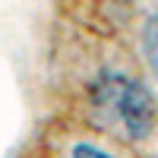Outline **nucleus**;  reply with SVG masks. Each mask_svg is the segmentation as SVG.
<instances>
[{"mask_svg":"<svg viewBox=\"0 0 158 158\" xmlns=\"http://www.w3.org/2000/svg\"><path fill=\"white\" fill-rule=\"evenodd\" d=\"M89 111L111 136L139 142L155 127V104L149 89L127 73H101L89 85Z\"/></svg>","mask_w":158,"mask_h":158,"instance_id":"f257e3e1","label":"nucleus"},{"mask_svg":"<svg viewBox=\"0 0 158 158\" xmlns=\"http://www.w3.org/2000/svg\"><path fill=\"white\" fill-rule=\"evenodd\" d=\"M142 51H146V60H149L152 73L158 76V13L149 16L146 29H142Z\"/></svg>","mask_w":158,"mask_h":158,"instance_id":"f03ea898","label":"nucleus"},{"mask_svg":"<svg viewBox=\"0 0 158 158\" xmlns=\"http://www.w3.org/2000/svg\"><path fill=\"white\" fill-rule=\"evenodd\" d=\"M70 158H114V155L104 152L101 146H95V142H76L70 149Z\"/></svg>","mask_w":158,"mask_h":158,"instance_id":"7ed1b4c3","label":"nucleus"}]
</instances>
